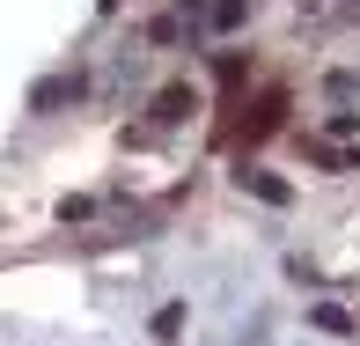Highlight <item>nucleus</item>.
Returning a JSON list of instances; mask_svg holds the SVG:
<instances>
[{
    "label": "nucleus",
    "instance_id": "obj_7",
    "mask_svg": "<svg viewBox=\"0 0 360 346\" xmlns=\"http://www.w3.org/2000/svg\"><path fill=\"white\" fill-rule=\"evenodd\" d=\"M176 332H184V309L169 302V309H162V317H155V339H176Z\"/></svg>",
    "mask_w": 360,
    "mask_h": 346
},
{
    "label": "nucleus",
    "instance_id": "obj_1",
    "mask_svg": "<svg viewBox=\"0 0 360 346\" xmlns=\"http://www.w3.org/2000/svg\"><path fill=\"white\" fill-rule=\"evenodd\" d=\"M236 185H243V192H257L265 206H287V199H294L287 177H265V170H236Z\"/></svg>",
    "mask_w": 360,
    "mask_h": 346
},
{
    "label": "nucleus",
    "instance_id": "obj_3",
    "mask_svg": "<svg viewBox=\"0 0 360 346\" xmlns=\"http://www.w3.org/2000/svg\"><path fill=\"white\" fill-rule=\"evenodd\" d=\"M184 111H191V89H184V81H169V89L155 96V125H176Z\"/></svg>",
    "mask_w": 360,
    "mask_h": 346
},
{
    "label": "nucleus",
    "instance_id": "obj_6",
    "mask_svg": "<svg viewBox=\"0 0 360 346\" xmlns=\"http://www.w3.org/2000/svg\"><path fill=\"white\" fill-rule=\"evenodd\" d=\"M323 133H331V140H353L360 118H353V111H331V118H323Z\"/></svg>",
    "mask_w": 360,
    "mask_h": 346
},
{
    "label": "nucleus",
    "instance_id": "obj_2",
    "mask_svg": "<svg viewBox=\"0 0 360 346\" xmlns=\"http://www.w3.org/2000/svg\"><path fill=\"white\" fill-rule=\"evenodd\" d=\"M67 96H81V74H52V81H37V89H30V111H59Z\"/></svg>",
    "mask_w": 360,
    "mask_h": 346
},
{
    "label": "nucleus",
    "instance_id": "obj_5",
    "mask_svg": "<svg viewBox=\"0 0 360 346\" xmlns=\"http://www.w3.org/2000/svg\"><path fill=\"white\" fill-rule=\"evenodd\" d=\"M243 15H250V0H214V23H221V30H236Z\"/></svg>",
    "mask_w": 360,
    "mask_h": 346
},
{
    "label": "nucleus",
    "instance_id": "obj_4",
    "mask_svg": "<svg viewBox=\"0 0 360 346\" xmlns=\"http://www.w3.org/2000/svg\"><path fill=\"white\" fill-rule=\"evenodd\" d=\"M280 111H287V96H265V104H257V118H250V140H265L272 125H280Z\"/></svg>",
    "mask_w": 360,
    "mask_h": 346
}]
</instances>
